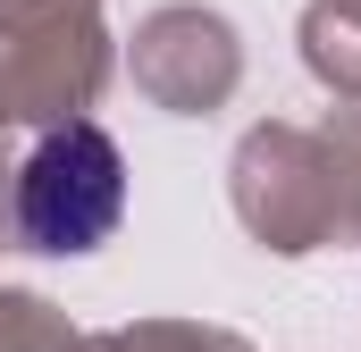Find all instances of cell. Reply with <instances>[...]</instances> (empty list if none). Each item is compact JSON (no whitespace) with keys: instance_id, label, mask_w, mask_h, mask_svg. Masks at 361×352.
<instances>
[{"instance_id":"cell-1","label":"cell","mask_w":361,"mask_h":352,"mask_svg":"<svg viewBox=\"0 0 361 352\" xmlns=\"http://www.w3.org/2000/svg\"><path fill=\"white\" fill-rule=\"evenodd\" d=\"M126 210V160L101 126H59L17 176V227L34 252H92Z\"/></svg>"}]
</instances>
